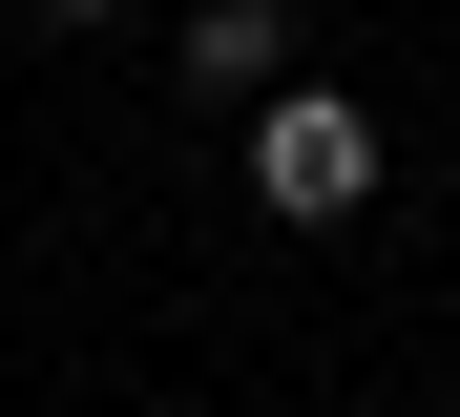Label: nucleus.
I'll return each mask as SVG.
<instances>
[{
    "label": "nucleus",
    "mask_w": 460,
    "mask_h": 417,
    "mask_svg": "<svg viewBox=\"0 0 460 417\" xmlns=\"http://www.w3.org/2000/svg\"><path fill=\"white\" fill-rule=\"evenodd\" d=\"M376 167H398V146H376L356 83H272V105H252V209H272V230H356Z\"/></svg>",
    "instance_id": "f257e3e1"
},
{
    "label": "nucleus",
    "mask_w": 460,
    "mask_h": 417,
    "mask_svg": "<svg viewBox=\"0 0 460 417\" xmlns=\"http://www.w3.org/2000/svg\"><path fill=\"white\" fill-rule=\"evenodd\" d=\"M189 83L209 105H272L293 83V0H189Z\"/></svg>",
    "instance_id": "f03ea898"
},
{
    "label": "nucleus",
    "mask_w": 460,
    "mask_h": 417,
    "mask_svg": "<svg viewBox=\"0 0 460 417\" xmlns=\"http://www.w3.org/2000/svg\"><path fill=\"white\" fill-rule=\"evenodd\" d=\"M22 22H105V0H22Z\"/></svg>",
    "instance_id": "7ed1b4c3"
}]
</instances>
